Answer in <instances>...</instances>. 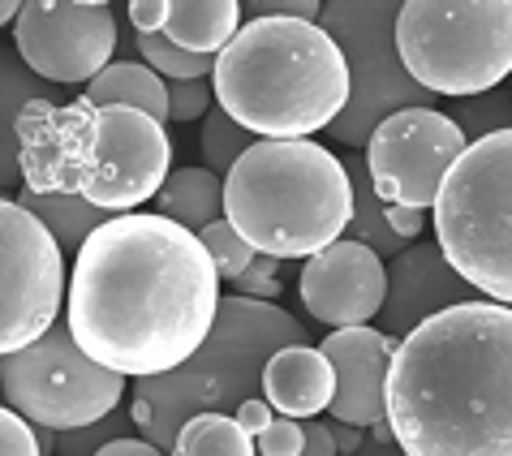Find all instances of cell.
<instances>
[{
  "label": "cell",
  "mask_w": 512,
  "mask_h": 456,
  "mask_svg": "<svg viewBox=\"0 0 512 456\" xmlns=\"http://www.w3.org/2000/svg\"><path fill=\"white\" fill-rule=\"evenodd\" d=\"M198 147H203V164L211 168V173H224L229 177L237 160L254 147V134L250 130H241V125L224 112L220 104L203 117V134H198Z\"/></svg>",
  "instance_id": "obj_24"
},
{
  "label": "cell",
  "mask_w": 512,
  "mask_h": 456,
  "mask_svg": "<svg viewBox=\"0 0 512 456\" xmlns=\"http://www.w3.org/2000/svg\"><path fill=\"white\" fill-rule=\"evenodd\" d=\"M233 418L241 422V431H250L254 439H259V435L267 431V426H272V422L280 418V413H276L272 405H267V396H254V401H246V405H241V409L233 413Z\"/></svg>",
  "instance_id": "obj_35"
},
{
  "label": "cell",
  "mask_w": 512,
  "mask_h": 456,
  "mask_svg": "<svg viewBox=\"0 0 512 456\" xmlns=\"http://www.w3.org/2000/svg\"><path fill=\"white\" fill-rule=\"evenodd\" d=\"M35 74L13 61V56H5V181H18L22 173V155H18V108H31L39 104V99H48L44 87H35L31 82Z\"/></svg>",
  "instance_id": "obj_25"
},
{
  "label": "cell",
  "mask_w": 512,
  "mask_h": 456,
  "mask_svg": "<svg viewBox=\"0 0 512 456\" xmlns=\"http://www.w3.org/2000/svg\"><path fill=\"white\" fill-rule=\"evenodd\" d=\"M130 422H134V418H125V413L117 409V413H112V418H104V422L82 426V431H69V435L56 439V456H95L99 448L117 444V439H130Z\"/></svg>",
  "instance_id": "obj_28"
},
{
  "label": "cell",
  "mask_w": 512,
  "mask_h": 456,
  "mask_svg": "<svg viewBox=\"0 0 512 456\" xmlns=\"http://www.w3.org/2000/svg\"><path fill=\"white\" fill-rule=\"evenodd\" d=\"M216 108V87L207 82H168V121H198Z\"/></svg>",
  "instance_id": "obj_29"
},
{
  "label": "cell",
  "mask_w": 512,
  "mask_h": 456,
  "mask_svg": "<svg viewBox=\"0 0 512 456\" xmlns=\"http://www.w3.org/2000/svg\"><path fill=\"white\" fill-rule=\"evenodd\" d=\"M241 9L237 0H173V22L168 39L194 56H220L241 31Z\"/></svg>",
  "instance_id": "obj_18"
},
{
  "label": "cell",
  "mask_w": 512,
  "mask_h": 456,
  "mask_svg": "<svg viewBox=\"0 0 512 456\" xmlns=\"http://www.w3.org/2000/svg\"><path fill=\"white\" fill-rule=\"evenodd\" d=\"M302 426H306V448H302V456H340L336 452V435H332V426H327V422L310 418Z\"/></svg>",
  "instance_id": "obj_36"
},
{
  "label": "cell",
  "mask_w": 512,
  "mask_h": 456,
  "mask_svg": "<svg viewBox=\"0 0 512 456\" xmlns=\"http://www.w3.org/2000/svg\"><path fill=\"white\" fill-rule=\"evenodd\" d=\"M0 349L18 353L44 340L65 297V250L48 224L31 216L18 198L0 203Z\"/></svg>",
  "instance_id": "obj_11"
},
{
  "label": "cell",
  "mask_w": 512,
  "mask_h": 456,
  "mask_svg": "<svg viewBox=\"0 0 512 456\" xmlns=\"http://www.w3.org/2000/svg\"><path fill=\"white\" fill-rule=\"evenodd\" d=\"M396 52L431 95H487L512 74V0H405Z\"/></svg>",
  "instance_id": "obj_8"
},
{
  "label": "cell",
  "mask_w": 512,
  "mask_h": 456,
  "mask_svg": "<svg viewBox=\"0 0 512 456\" xmlns=\"http://www.w3.org/2000/svg\"><path fill=\"white\" fill-rule=\"evenodd\" d=\"M177 456H259L250 431H241L233 413H203V418L186 422L177 435Z\"/></svg>",
  "instance_id": "obj_23"
},
{
  "label": "cell",
  "mask_w": 512,
  "mask_h": 456,
  "mask_svg": "<svg viewBox=\"0 0 512 456\" xmlns=\"http://www.w3.org/2000/svg\"><path fill=\"white\" fill-rule=\"evenodd\" d=\"M220 272L203 237L173 220L112 216L69 276V332L99 366L155 379L186 366L220 319Z\"/></svg>",
  "instance_id": "obj_1"
},
{
  "label": "cell",
  "mask_w": 512,
  "mask_h": 456,
  "mask_svg": "<svg viewBox=\"0 0 512 456\" xmlns=\"http://www.w3.org/2000/svg\"><path fill=\"white\" fill-rule=\"evenodd\" d=\"M198 237H203V246H207V254H211V263H216L220 280H229V284L246 276L250 267H254V259H259V250H254L229 220H216L211 228H203Z\"/></svg>",
  "instance_id": "obj_27"
},
{
  "label": "cell",
  "mask_w": 512,
  "mask_h": 456,
  "mask_svg": "<svg viewBox=\"0 0 512 456\" xmlns=\"http://www.w3.org/2000/svg\"><path fill=\"white\" fill-rule=\"evenodd\" d=\"M138 56L164 82H203L207 74H216V56H194L168 35H138Z\"/></svg>",
  "instance_id": "obj_26"
},
{
  "label": "cell",
  "mask_w": 512,
  "mask_h": 456,
  "mask_svg": "<svg viewBox=\"0 0 512 456\" xmlns=\"http://www.w3.org/2000/svg\"><path fill=\"white\" fill-rule=\"evenodd\" d=\"M250 22H267V18H297V22H319L323 18V5L315 0H254L246 5Z\"/></svg>",
  "instance_id": "obj_33"
},
{
  "label": "cell",
  "mask_w": 512,
  "mask_h": 456,
  "mask_svg": "<svg viewBox=\"0 0 512 456\" xmlns=\"http://www.w3.org/2000/svg\"><path fill=\"white\" fill-rule=\"evenodd\" d=\"M465 151L469 134L457 125V117L439 108H409L375 130L366 147V168H371L375 194L388 207L435 211L439 190Z\"/></svg>",
  "instance_id": "obj_12"
},
{
  "label": "cell",
  "mask_w": 512,
  "mask_h": 456,
  "mask_svg": "<svg viewBox=\"0 0 512 456\" xmlns=\"http://www.w3.org/2000/svg\"><path fill=\"white\" fill-rule=\"evenodd\" d=\"M297 293H302L306 315L327 323L332 332L366 327L379 319L383 302H388V263L362 241L340 237L336 246L306 259L302 276H297Z\"/></svg>",
  "instance_id": "obj_14"
},
{
  "label": "cell",
  "mask_w": 512,
  "mask_h": 456,
  "mask_svg": "<svg viewBox=\"0 0 512 456\" xmlns=\"http://www.w3.org/2000/svg\"><path fill=\"white\" fill-rule=\"evenodd\" d=\"M18 203L31 211V216H39L48 224V233L61 241L65 254H82V246L104 228L112 216L108 211H99L95 203H87L82 194H69V190H31V185H22Z\"/></svg>",
  "instance_id": "obj_19"
},
{
  "label": "cell",
  "mask_w": 512,
  "mask_h": 456,
  "mask_svg": "<svg viewBox=\"0 0 512 456\" xmlns=\"http://www.w3.org/2000/svg\"><path fill=\"white\" fill-rule=\"evenodd\" d=\"M56 173L52 190L82 194L108 216H134L138 203L160 198L173 177V142L164 121L134 108H95L87 99L56 112Z\"/></svg>",
  "instance_id": "obj_6"
},
{
  "label": "cell",
  "mask_w": 512,
  "mask_h": 456,
  "mask_svg": "<svg viewBox=\"0 0 512 456\" xmlns=\"http://www.w3.org/2000/svg\"><path fill=\"white\" fill-rule=\"evenodd\" d=\"M82 99L95 108H134L155 121L168 117V82L147 61H112Z\"/></svg>",
  "instance_id": "obj_20"
},
{
  "label": "cell",
  "mask_w": 512,
  "mask_h": 456,
  "mask_svg": "<svg viewBox=\"0 0 512 456\" xmlns=\"http://www.w3.org/2000/svg\"><path fill=\"white\" fill-rule=\"evenodd\" d=\"M13 52L35 78L91 87L117 52V13L104 0H26Z\"/></svg>",
  "instance_id": "obj_13"
},
{
  "label": "cell",
  "mask_w": 512,
  "mask_h": 456,
  "mask_svg": "<svg viewBox=\"0 0 512 456\" xmlns=\"http://www.w3.org/2000/svg\"><path fill=\"white\" fill-rule=\"evenodd\" d=\"M164 220H173L190 233H203L216 220H224V177L211 168H177L164 181L160 198H155Z\"/></svg>",
  "instance_id": "obj_21"
},
{
  "label": "cell",
  "mask_w": 512,
  "mask_h": 456,
  "mask_svg": "<svg viewBox=\"0 0 512 456\" xmlns=\"http://www.w3.org/2000/svg\"><path fill=\"white\" fill-rule=\"evenodd\" d=\"M263 396L280 418L310 422L332 409L336 401V370L327 353L315 345H289L280 349L263 370Z\"/></svg>",
  "instance_id": "obj_17"
},
{
  "label": "cell",
  "mask_w": 512,
  "mask_h": 456,
  "mask_svg": "<svg viewBox=\"0 0 512 456\" xmlns=\"http://www.w3.org/2000/svg\"><path fill=\"white\" fill-rule=\"evenodd\" d=\"M216 104L263 142H306L349 108V61L319 22H246L216 56Z\"/></svg>",
  "instance_id": "obj_3"
},
{
  "label": "cell",
  "mask_w": 512,
  "mask_h": 456,
  "mask_svg": "<svg viewBox=\"0 0 512 456\" xmlns=\"http://www.w3.org/2000/svg\"><path fill=\"white\" fill-rule=\"evenodd\" d=\"M388 224L396 228V237L414 241L426 228V211H418V207H388Z\"/></svg>",
  "instance_id": "obj_37"
},
{
  "label": "cell",
  "mask_w": 512,
  "mask_h": 456,
  "mask_svg": "<svg viewBox=\"0 0 512 456\" xmlns=\"http://www.w3.org/2000/svg\"><path fill=\"white\" fill-rule=\"evenodd\" d=\"M0 456H44V439H39L35 422H26L18 409L0 413Z\"/></svg>",
  "instance_id": "obj_31"
},
{
  "label": "cell",
  "mask_w": 512,
  "mask_h": 456,
  "mask_svg": "<svg viewBox=\"0 0 512 456\" xmlns=\"http://www.w3.org/2000/svg\"><path fill=\"white\" fill-rule=\"evenodd\" d=\"M388 426L405 456H512V306L465 302L405 336Z\"/></svg>",
  "instance_id": "obj_2"
},
{
  "label": "cell",
  "mask_w": 512,
  "mask_h": 456,
  "mask_svg": "<svg viewBox=\"0 0 512 456\" xmlns=\"http://www.w3.org/2000/svg\"><path fill=\"white\" fill-rule=\"evenodd\" d=\"M465 302H478L474 284H465L452 272L439 241H418V246H409L388 263V302L379 310V332H388L392 340H405L426 319Z\"/></svg>",
  "instance_id": "obj_16"
},
{
  "label": "cell",
  "mask_w": 512,
  "mask_h": 456,
  "mask_svg": "<svg viewBox=\"0 0 512 456\" xmlns=\"http://www.w3.org/2000/svg\"><path fill=\"white\" fill-rule=\"evenodd\" d=\"M125 18L134 22L138 35H164L168 22H173V0H130Z\"/></svg>",
  "instance_id": "obj_34"
},
{
  "label": "cell",
  "mask_w": 512,
  "mask_h": 456,
  "mask_svg": "<svg viewBox=\"0 0 512 456\" xmlns=\"http://www.w3.org/2000/svg\"><path fill=\"white\" fill-rule=\"evenodd\" d=\"M280 259H267V254H259L254 259V267L241 280L229 284L233 297H250V302H276L280 297Z\"/></svg>",
  "instance_id": "obj_30"
},
{
  "label": "cell",
  "mask_w": 512,
  "mask_h": 456,
  "mask_svg": "<svg viewBox=\"0 0 512 456\" xmlns=\"http://www.w3.org/2000/svg\"><path fill=\"white\" fill-rule=\"evenodd\" d=\"M0 383L9 409L56 435L112 418L125 396V375H112L91 353H82L69 323H56L31 349L5 353Z\"/></svg>",
  "instance_id": "obj_10"
},
{
  "label": "cell",
  "mask_w": 512,
  "mask_h": 456,
  "mask_svg": "<svg viewBox=\"0 0 512 456\" xmlns=\"http://www.w3.org/2000/svg\"><path fill=\"white\" fill-rule=\"evenodd\" d=\"M95 456H164V448L147 444V439H117V444L99 448Z\"/></svg>",
  "instance_id": "obj_38"
},
{
  "label": "cell",
  "mask_w": 512,
  "mask_h": 456,
  "mask_svg": "<svg viewBox=\"0 0 512 456\" xmlns=\"http://www.w3.org/2000/svg\"><path fill=\"white\" fill-rule=\"evenodd\" d=\"M435 237L474 293L512 306V130L469 142L439 190Z\"/></svg>",
  "instance_id": "obj_7"
},
{
  "label": "cell",
  "mask_w": 512,
  "mask_h": 456,
  "mask_svg": "<svg viewBox=\"0 0 512 456\" xmlns=\"http://www.w3.org/2000/svg\"><path fill=\"white\" fill-rule=\"evenodd\" d=\"M224 220L267 259H315L353 224L345 160L319 142H254L224 177Z\"/></svg>",
  "instance_id": "obj_4"
},
{
  "label": "cell",
  "mask_w": 512,
  "mask_h": 456,
  "mask_svg": "<svg viewBox=\"0 0 512 456\" xmlns=\"http://www.w3.org/2000/svg\"><path fill=\"white\" fill-rule=\"evenodd\" d=\"M254 444H259V456H302L306 426L293 422V418H276L259 439H254Z\"/></svg>",
  "instance_id": "obj_32"
},
{
  "label": "cell",
  "mask_w": 512,
  "mask_h": 456,
  "mask_svg": "<svg viewBox=\"0 0 512 456\" xmlns=\"http://www.w3.org/2000/svg\"><path fill=\"white\" fill-rule=\"evenodd\" d=\"M396 345L379 327H345V332H327L319 349L336 370V401H332V422L345 426H379L388 422V375Z\"/></svg>",
  "instance_id": "obj_15"
},
{
  "label": "cell",
  "mask_w": 512,
  "mask_h": 456,
  "mask_svg": "<svg viewBox=\"0 0 512 456\" xmlns=\"http://www.w3.org/2000/svg\"><path fill=\"white\" fill-rule=\"evenodd\" d=\"M306 340V327L276 302H250V297L229 293L207 345L186 366L134 383L130 418L147 444L168 452L177 448L186 422L203 418V413H237L246 401L263 396L267 362L280 349L306 345Z\"/></svg>",
  "instance_id": "obj_5"
},
{
  "label": "cell",
  "mask_w": 512,
  "mask_h": 456,
  "mask_svg": "<svg viewBox=\"0 0 512 456\" xmlns=\"http://www.w3.org/2000/svg\"><path fill=\"white\" fill-rule=\"evenodd\" d=\"M396 18L401 5L392 0H332L323 5L319 26L340 44L349 61V108L332 125L336 142L371 147L375 130L396 112L431 108L439 95L418 87L396 52Z\"/></svg>",
  "instance_id": "obj_9"
},
{
  "label": "cell",
  "mask_w": 512,
  "mask_h": 456,
  "mask_svg": "<svg viewBox=\"0 0 512 456\" xmlns=\"http://www.w3.org/2000/svg\"><path fill=\"white\" fill-rule=\"evenodd\" d=\"M332 435H336V452H340V456H358L362 444H366V439H362V426L336 422V426H332Z\"/></svg>",
  "instance_id": "obj_39"
},
{
  "label": "cell",
  "mask_w": 512,
  "mask_h": 456,
  "mask_svg": "<svg viewBox=\"0 0 512 456\" xmlns=\"http://www.w3.org/2000/svg\"><path fill=\"white\" fill-rule=\"evenodd\" d=\"M349 181H353V224H349V241H362L371 246L379 259H396V254L409 250L405 237H396V228L388 224V203L375 194L371 168H366V155H349L345 160Z\"/></svg>",
  "instance_id": "obj_22"
}]
</instances>
